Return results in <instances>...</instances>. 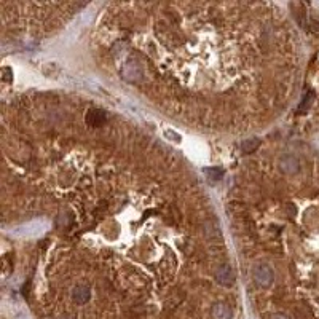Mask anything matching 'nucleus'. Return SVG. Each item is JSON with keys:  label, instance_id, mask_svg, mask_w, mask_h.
I'll return each instance as SVG.
<instances>
[{"label": "nucleus", "instance_id": "f257e3e1", "mask_svg": "<svg viewBox=\"0 0 319 319\" xmlns=\"http://www.w3.org/2000/svg\"><path fill=\"white\" fill-rule=\"evenodd\" d=\"M254 281L260 287H268L273 281V270L267 263H257L254 268Z\"/></svg>", "mask_w": 319, "mask_h": 319}, {"label": "nucleus", "instance_id": "f03ea898", "mask_svg": "<svg viewBox=\"0 0 319 319\" xmlns=\"http://www.w3.org/2000/svg\"><path fill=\"white\" fill-rule=\"evenodd\" d=\"M215 278L220 282L222 286H232L234 281V272L230 265H222L220 268H217V273H215Z\"/></svg>", "mask_w": 319, "mask_h": 319}, {"label": "nucleus", "instance_id": "7ed1b4c3", "mask_svg": "<svg viewBox=\"0 0 319 319\" xmlns=\"http://www.w3.org/2000/svg\"><path fill=\"white\" fill-rule=\"evenodd\" d=\"M106 122V113L101 109H89L86 113V125L89 128H99Z\"/></svg>", "mask_w": 319, "mask_h": 319}, {"label": "nucleus", "instance_id": "20e7f679", "mask_svg": "<svg viewBox=\"0 0 319 319\" xmlns=\"http://www.w3.org/2000/svg\"><path fill=\"white\" fill-rule=\"evenodd\" d=\"M204 172H206L209 179H213V180H219V179H222V176H224V171L217 170V168H209V170H206Z\"/></svg>", "mask_w": 319, "mask_h": 319}, {"label": "nucleus", "instance_id": "39448f33", "mask_svg": "<svg viewBox=\"0 0 319 319\" xmlns=\"http://www.w3.org/2000/svg\"><path fill=\"white\" fill-rule=\"evenodd\" d=\"M258 146V141L255 139H251V141H244L243 142V152L244 153H251V152H254L255 147Z\"/></svg>", "mask_w": 319, "mask_h": 319}]
</instances>
